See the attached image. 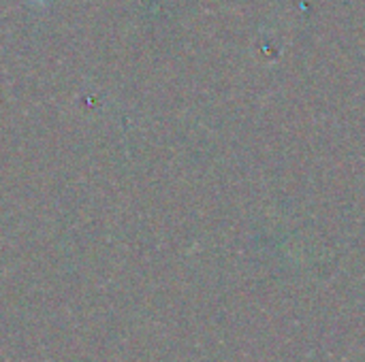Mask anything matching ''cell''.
I'll return each mask as SVG.
<instances>
[{
  "label": "cell",
  "mask_w": 365,
  "mask_h": 362,
  "mask_svg": "<svg viewBox=\"0 0 365 362\" xmlns=\"http://www.w3.org/2000/svg\"><path fill=\"white\" fill-rule=\"evenodd\" d=\"M32 2H38V4H41V2H45V0H32Z\"/></svg>",
  "instance_id": "obj_1"
}]
</instances>
